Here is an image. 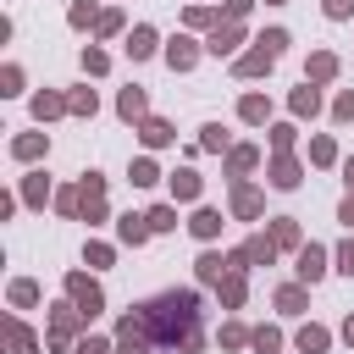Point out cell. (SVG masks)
<instances>
[{
    "label": "cell",
    "mask_w": 354,
    "mask_h": 354,
    "mask_svg": "<svg viewBox=\"0 0 354 354\" xmlns=\"http://www.w3.org/2000/svg\"><path fill=\"white\" fill-rule=\"evenodd\" d=\"M17 155H22V160H33V155H44V138H39V133H28V138H17Z\"/></svg>",
    "instance_id": "4dcf8cb0"
},
{
    "label": "cell",
    "mask_w": 354,
    "mask_h": 354,
    "mask_svg": "<svg viewBox=\"0 0 354 354\" xmlns=\"http://www.w3.org/2000/svg\"><path fill=\"white\" fill-rule=\"evenodd\" d=\"M271 61H277V50L271 44H254L249 55H238V77H260V72H271Z\"/></svg>",
    "instance_id": "7a4b0ae2"
},
{
    "label": "cell",
    "mask_w": 354,
    "mask_h": 354,
    "mask_svg": "<svg viewBox=\"0 0 354 354\" xmlns=\"http://www.w3.org/2000/svg\"><path fill=\"white\" fill-rule=\"evenodd\" d=\"M232 210H238V216H260V194L238 183V188H232Z\"/></svg>",
    "instance_id": "e0dca14e"
},
{
    "label": "cell",
    "mask_w": 354,
    "mask_h": 354,
    "mask_svg": "<svg viewBox=\"0 0 354 354\" xmlns=\"http://www.w3.org/2000/svg\"><path fill=\"white\" fill-rule=\"evenodd\" d=\"M277 310H282V315H299V310H304V288H282V293H277Z\"/></svg>",
    "instance_id": "603a6c76"
},
{
    "label": "cell",
    "mask_w": 354,
    "mask_h": 354,
    "mask_svg": "<svg viewBox=\"0 0 354 354\" xmlns=\"http://www.w3.org/2000/svg\"><path fill=\"white\" fill-rule=\"evenodd\" d=\"M11 299H17V304H33V299H39V288H33V282H17V288H11Z\"/></svg>",
    "instance_id": "d590c367"
},
{
    "label": "cell",
    "mask_w": 354,
    "mask_h": 354,
    "mask_svg": "<svg viewBox=\"0 0 354 354\" xmlns=\"http://www.w3.org/2000/svg\"><path fill=\"white\" fill-rule=\"evenodd\" d=\"M160 171H155V160H133V188H149Z\"/></svg>",
    "instance_id": "f546056e"
},
{
    "label": "cell",
    "mask_w": 354,
    "mask_h": 354,
    "mask_svg": "<svg viewBox=\"0 0 354 354\" xmlns=\"http://www.w3.org/2000/svg\"><path fill=\"white\" fill-rule=\"evenodd\" d=\"M271 6H282V0H271Z\"/></svg>",
    "instance_id": "c3c4849f"
},
{
    "label": "cell",
    "mask_w": 354,
    "mask_h": 354,
    "mask_svg": "<svg viewBox=\"0 0 354 354\" xmlns=\"http://www.w3.org/2000/svg\"><path fill=\"white\" fill-rule=\"evenodd\" d=\"M11 343H17V354H33V332L22 321H11Z\"/></svg>",
    "instance_id": "1f68e13d"
},
{
    "label": "cell",
    "mask_w": 354,
    "mask_h": 354,
    "mask_svg": "<svg viewBox=\"0 0 354 354\" xmlns=\"http://www.w3.org/2000/svg\"><path fill=\"white\" fill-rule=\"evenodd\" d=\"M72 354H105V343H100V337H83V343H77Z\"/></svg>",
    "instance_id": "b9f144b4"
},
{
    "label": "cell",
    "mask_w": 354,
    "mask_h": 354,
    "mask_svg": "<svg viewBox=\"0 0 354 354\" xmlns=\"http://www.w3.org/2000/svg\"><path fill=\"white\" fill-rule=\"evenodd\" d=\"M22 194H28V205H39V199H44V177H28V188H22Z\"/></svg>",
    "instance_id": "ab89813d"
},
{
    "label": "cell",
    "mask_w": 354,
    "mask_h": 354,
    "mask_svg": "<svg viewBox=\"0 0 354 354\" xmlns=\"http://www.w3.org/2000/svg\"><path fill=\"white\" fill-rule=\"evenodd\" d=\"M116 232H122V243H144L155 227H149V216H122V221H116Z\"/></svg>",
    "instance_id": "ba28073f"
},
{
    "label": "cell",
    "mask_w": 354,
    "mask_h": 354,
    "mask_svg": "<svg viewBox=\"0 0 354 354\" xmlns=\"http://www.w3.org/2000/svg\"><path fill=\"white\" fill-rule=\"evenodd\" d=\"M332 72H337V55H326V50H321V55H310V77H304V83H326Z\"/></svg>",
    "instance_id": "4fadbf2b"
},
{
    "label": "cell",
    "mask_w": 354,
    "mask_h": 354,
    "mask_svg": "<svg viewBox=\"0 0 354 354\" xmlns=\"http://www.w3.org/2000/svg\"><path fill=\"white\" fill-rule=\"evenodd\" d=\"M66 111H77V116H94V88H77V94L66 100Z\"/></svg>",
    "instance_id": "4316f807"
},
{
    "label": "cell",
    "mask_w": 354,
    "mask_h": 354,
    "mask_svg": "<svg viewBox=\"0 0 354 354\" xmlns=\"http://www.w3.org/2000/svg\"><path fill=\"white\" fill-rule=\"evenodd\" d=\"M271 254H277V243H271V238H249V243L232 254V266H260V260L271 266Z\"/></svg>",
    "instance_id": "277c9868"
},
{
    "label": "cell",
    "mask_w": 354,
    "mask_h": 354,
    "mask_svg": "<svg viewBox=\"0 0 354 354\" xmlns=\"http://www.w3.org/2000/svg\"><path fill=\"white\" fill-rule=\"evenodd\" d=\"M343 171H348V188H354V160H348V166H343Z\"/></svg>",
    "instance_id": "7dc6e473"
},
{
    "label": "cell",
    "mask_w": 354,
    "mask_h": 354,
    "mask_svg": "<svg viewBox=\"0 0 354 354\" xmlns=\"http://www.w3.org/2000/svg\"><path fill=\"white\" fill-rule=\"evenodd\" d=\"M337 271H348V277H354V238L337 249Z\"/></svg>",
    "instance_id": "8d00e7d4"
},
{
    "label": "cell",
    "mask_w": 354,
    "mask_h": 354,
    "mask_svg": "<svg viewBox=\"0 0 354 354\" xmlns=\"http://www.w3.org/2000/svg\"><path fill=\"white\" fill-rule=\"evenodd\" d=\"M77 321H88V315L61 304V310H55V332H50V343H55V348H66V343H72V332H77Z\"/></svg>",
    "instance_id": "5b68a950"
},
{
    "label": "cell",
    "mask_w": 354,
    "mask_h": 354,
    "mask_svg": "<svg viewBox=\"0 0 354 354\" xmlns=\"http://www.w3.org/2000/svg\"><path fill=\"white\" fill-rule=\"evenodd\" d=\"M238 39H243V33H238V28H216V33H210V44H205V50H210V55H232V50H238Z\"/></svg>",
    "instance_id": "8fae6325"
},
{
    "label": "cell",
    "mask_w": 354,
    "mask_h": 354,
    "mask_svg": "<svg viewBox=\"0 0 354 354\" xmlns=\"http://www.w3.org/2000/svg\"><path fill=\"white\" fill-rule=\"evenodd\" d=\"M138 138H144L149 149H160V144H171V122H160V116H144V127H138Z\"/></svg>",
    "instance_id": "52a82bcc"
},
{
    "label": "cell",
    "mask_w": 354,
    "mask_h": 354,
    "mask_svg": "<svg viewBox=\"0 0 354 354\" xmlns=\"http://www.w3.org/2000/svg\"><path fill=\"white\" fill-rule=\"evenodd\" d=\"M337 221H343V227H354V194H348V199L337 205Z\"/></svg>",
    "instance_id": "ee69618b"
},
{
    "label": "cell",
    "mask_w": 354,
    "mask_h": 354,
    "mask_svg": "<svg viewBox=\"0 0 354 354\" xmlns=\"http://www.w3.org/2000/svg\"><path fill=\"white\" fill-rule=\"evenodd\" d=\"M249 343H254L260 354H277V348H282V332H277V326H260V332H254Z\"/></svg>",
    "instance_id": "cb8c5ba5"
},
{
    "label": "cell",
    "mask_w": 354,
    "mask_h": 354,
    "mask_svg": "<svg viewBox=\"0 0 354 354\" xmlns=\"http://www.w3.org/2000/svg\"><path fill=\"white\" fill-rule=\"evenodd\" d=\"M271 243H277V249H293V243H299V227H293L288 216H282V221H271Z\"/></svg>",
    "instance_id": "7402d4cb"
},
{
    "label": "cell",
    "mask_w": 354,
    "mask_h": 354,
    "mask_svg": "<svg viewBox=\"0 0 354 354\" xmlns=\"http://www.w3.org/2000/svg\"><path fill=\"white\" fill-rule=\"evenodd\" d=\"M293 111H299V116H315V111H321V94H315L310 83H304V88H293Z\"/></svg>",
    "instance_id": "ffe728a7"
},
{
    "label": "cell",
    "mask_w": 354,
    "mask_h": 354,
    "mask_svg": "<svg viewBox=\"0 0 354 354\" xmlns=\"http://www.w3.org/2000/svg\"><path fill=\"white\" fill-rule=\"evenodd\" d=\"M88 266H111V249L105 243H88Z\"/></svg>",
    "instance_id": "60d3db41"
},
{
    "label": "cell",
    "mask_w": 354,
    "mask_h": 354,
    "mask_svg": "<svg viewBox=\"0 0 354 354\" xmlns=\"http://www.w3.org/2000/svg\"><path fill=\"white\" fill-rule=\"evenodd\" d=\"M149 227H155V232H171V227H177V210H171V205H155V210H149Z\"/></svg>",
    "instance_id": "484cf974"
},
{
    "label": "cell",
    "mask_w": 354,
    "mask_h": 354,
    "mask_svg": "<svg viewBox=\"0 0 354 354\" xmlns=\"http://www.w3.org/2000/svg\"><path fill=\"white\" fill-rule=\"evenodd\" d=\"M238 116H243V122H266V116H271V105H266V94H243V105H238Z\"/></svg>",
    "instance_id": "5bb4252c"
},
{
    "label": "cell",
    "mask_w": 354,
    "mask_h": 354,
    "mask_svg": "<svg viewBox=\"0 0 354 354\" xmlns=\"http://www.w3.org/2000/svg\"><path fill=\"white\" fill-rule=\"evenodd\" d=\"M343 337H348V343H354V315H348V321H343Z\"/></svg>",
    "instance_id": "bcb514c9"
},
{
    "label": "cell",
    "mask_w": 354,
    "mask_h": 354,
    "mask_svg": "<svg viewBox=\"0 0 354 354\" xmlns=\"http://www.w3.org/2000/svg\"><path fill=\"white\" fill-rule=\"evenodd\" d=\"M243 11H249V0H227V17H232V22H238Z\"/></svg>",
    "instance_id": "f6af8a7d"
},
{
    "label": "cell",
    "mask_w": 354,
    "mask_h": 354,
    "mask_svg": "<svg viewBox=\"0 0 354 354\" xmlns=\"http://www.w3.org/2000/svg\"><path fill=\"white\" fill-rule=\"evenodd\" d=\"M354 11V0H326V17H348Z\"/></svg>",
    "instance_id": "7bdbcfd3"
},
{
    "label": "cell",
    "mask_w": 354,
    "mask_h": 354,
    "mask_svg": "<svg viewBox=\"0 0 354 354\" xmlns=\"http://www.w3.org/2000/svg\"><path fill=\"white\" fill-rule=\"evenodd\" d=\"M105 66H111V61H105L100 50H83V72H105Z\"/></svg>",
    "instance_id": "e575fe53"
},
{
    "label": "cell",
    "mask_w": 354,
    "mask_h": 354,
    "mask_svg": "<svg viewBox=\"0 0 354 354\" xmlns=\"http://www.w3.org/2000/svg\"><path fill=\"white\" fill-rule=\"evenodd\" d=\"M271 183H277V188H299V160H288V155H282V160L271 166Z\"/></svg>",
    "instance_id": "9a60e30c"
},
{
    "label": "cell",
    "mask_w": 354,
    "mask_h": 354,
    "mask_svg": "<svg viewBox=\"0 0 354 354\" xmlns=\"http://www.w3.org/2000/svg\"><path fill=\"white\" fill-rule=\"evenodd\" d=\"M326 343H332V337H326V326H299V348H304V354H321Z\"/></svg>",
    "instance_id": "d6986e66"
},
{
    "label": "cell",
    "mask_w": 354,
    "mask_h": 354,
    "mask_svg": "<svg viewBox=\"0 0 354 354\" xmlns=\"http://www.w3.org/2000/svg\"><path fill=\"white\" fill-rule=\"evenodd\" d=\"M310 160H315V166H332V160H337L332 138H315V144H310Z\"/></svg>",
    "instance_id": "f1b7e54d"
},
{
    "label": "cell",
    "mask_w": 354,
    "mask_h": 354,
    "mask_svg": "<svg viewBox=\"0 0 354 354\" xmlns=\"http://www.w3.org/2000/svg\"><path fill=\"white\" fill-rule=\"evenodd\" d=\"M66 293L77 299V310H83V315H100V310H105V299H100V288H94V282L83 277V271H72V277H66Z\"/></svg>",
    "instance_id": "6da1fadb"
},
{
    "label": "cell",
    "mask_w": 354,
    "mask_h": 354,
    "mask_svg": "<svg viewBox=\"0 0 354 354\" xmlns=\"http://www.w3.org/2000/svg\"><path fill=\"white\" fill-rule=\"evenodd\" d=\"M299 277H304V282H321V277H326V249H321V243H304V249H299Z\"/></svg>",
    "instance_id": "3957f363"
},
{
    "label": "cell",
    "mask_w": 354,
    "mask_h": 354,
    "mask_svg": "<svg viewBox=\"0 0 354 354\" xmlns=\"http://www.w3.org/2000/svg\"><path fill=\"white\" fill-rule=\"evenodd\" d=\"M116 111L133 122V116H144V88H122V100H116Z\"/></svg>",
    "instance_id": "44dd1931"
},
{
    "label": "cell",
    "mask_w": 354,
    "mask_h": 354,
    "mask_svg": "<svg viewBox=\"0 0 354 354\" xmlns=\"http://www.w3.org/2000/svg\"><path fill=\"white\" fill-rule=\"evenodd\" d=\"M171 199H199V177L194 171H171Z\"/></svg>",
    "instance_id": "2e32d148"
},
{
    "label": "cell",
    "mask_w": 354,
    "mask_h": 354,
    "mask_svg": "<svg viewBox=\"0 0 354 354\" xmlns=\"http://www.w3.org/2000/svg\"><path fill=\"white\" fill-rule=\"evenodd\" d=\"M33 111H39V122H44V116H61V111H66V100H55V94H39V100H33Z\"/></svg>",
    "instance_id": "83f0119b"
},
{
    "label": "cell",
    "mask_w": 354,
    "mask_h": 354,
    "mask_svg": "<svg viewBox=\"0 0 354 354\" xmlns=\"http://www.w3.org/2000/svg\"><path fill=\"white\" fill-rule=\"evenodd\" d=\"M249 337H254V332H243V326H221V343H227V348H238V343H249Z\"/></svg>",
    "instance_id": "836d02e7"
},
{
    "label": "cell",
    "mask_w": 354,
    "mask_h": 354,
    "mask_svg": "<svg viewBox=\"0 0 354 354\" xmlns=\"http://www.w3.org/2000/svg\"><path fill=\"white\" fill-rule=\"evenodd\" d=\"M188 227H194V238H216L221 232V210H194Z\"/></svg>",
    "instance_id": "7c38bea8"
},
{
    "label": "cell",
    "mask_w": 354,
    "mask_h": 354,
    "mask_svg": "<svg viewBox=\"0 0 354 354\" xmlns=\"http://www.w3.org/2000/svg\"><path fill=\"white\" fill-rule=\"evenodd\" d=\"M332 116H337V122H354V88H348V94H337V105H332Z\"/></svg>",
    "instance_id": "d6a6232c"
},
{
    "label": "cell",
    "mask_w": 354,
    "mask_h": 354,
    "mask_svg": "<svg viewBox=\"0 0 354 354\" xmlns=\"http://www.w3.org/2000/svg\"><path fill=\"white\" fill-rule=\"evenodd\" d=\"M127 55H133V61L155 55V28H133V33H127Z\"/></svg>",
    "instance_id": "30bf717a"
},
{
    "label": "cell",
    "mask_w": 354,
    "mask_h": 354,
    "mask_svg": "<svg viewBox=\"0 0 354 354\" xmlns=\"http://www.w3.org/2000/svg\"><path fill=\"white\" fill-rule=\"evenodd\" d=\"M221 304H227V310L243 304V266H232V271L221 277Z\"/></svg>",
    "instance_id": "9c48e42d"
},
{
    "label": "cell",
    "mask_w": 354,
    "mask_h": 354,
    "mask_svg": "<svg viewBox=\"0 0 354 354\" xmlns=\"http://www.w3.org/2000/svg\"><path fill=\"white\" fill-rule=\"evenodd\" d=\"M249 166H254V149H249V144H243V149H232V155H227V171H232V177H243V171H249Z\"/></svg>",
    "instance_id": "d4e9b609"
},
{
    "label": "cell",
    "mask_w": 354,
    "mask_h": 354,
    "mask_svg": "<svg viewBox=\"0 0 354 354\" xmlns=\"http://www.w3.org/2000/svg\"><path fill=\"white\" fill-rule=\"evenodd\" d=\"M166 61H171V72H188V66L199 61V50H194V39H171V44H166Z\"/></svg>",
    "instance_id": "8992f818"
},
{
    "label": "cell",
    "mask_w": 354,
    "mask_h": 354,
    "mask_svg": "<svg viewBox=\"0 0 354 354\" xmlns=\"http://www.w3.org/2000/svg\"><path fill=\"white\" fill-rule=\"evenodd\" d=\"M199 144H205V149H221V144H227V133H221V127H205V138H199Z\"/></svg>",
    "instance_id": "74e56055"
},
{
    "label": "cell",
    "mask_w": 354,
    "mask_h": 354,
    "mask_svg": "<svg viewBox=\"0 0 354 354\" xmlns=\"http://www.w3.org/2000/svg\"><path fill=\"white\" fill-rule=\"evenodd\" d=\"M221 271H232V260H221V254H199V282H221Z\"/></svg>",
    "instance_id": "ac0fdd59"
},
{
    "label": "cell",
    "mask_w": 354,
    "mask_h": 354,
    "mask_svg": "<svg viewBox=\"0 0 354 354\" xmlns=\"http://www.w3.org/2000/svg\"><path fill=\"white\" fill-rule=\"evenodd\" d=\"M271 144H277V149H288V144H293V127H288V122H282V127H271Z\"/></svg>",
    "instance_id": "f35d334b"
}]
</instances>
